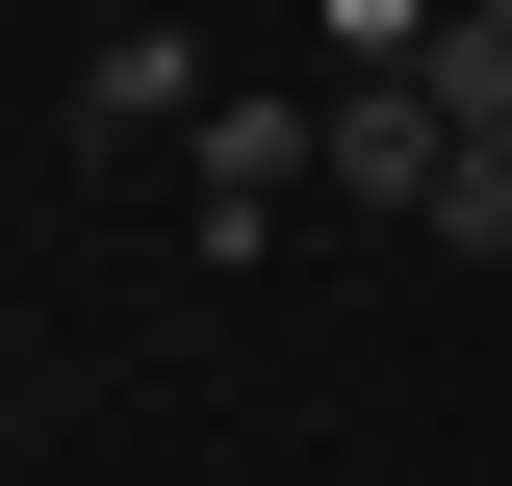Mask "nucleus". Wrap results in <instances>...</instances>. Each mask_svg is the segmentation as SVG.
Returning a JSON list of instances; mask_svg holds the SVG:
<instances>
[{"label":"nucleus","mask_w":512,"mask_h":486,"mask_svg":"<svg viewBox=\"0 0 512 486\" xmlns=\"http://www.w3.org/2000/svg\"><path fill=\"white\" fill-rule=\"evenodd\" d=\"M308 205H333V103H205V256L308 231Z\"/></svg>","instance_id":"obj_1"},{"label":"nucleus","mask_w":512,"mask_h":486,"mask_svg":"<svg viewBox=\"0 0 512 486\" xmlns=\"http://www.w3.org/2000/svg\"><path fill=\"white\" fill-rule=\"evenodd\" d=\"M205 103H231L205 26H103V52H77V128H103V154H205Z\"/></svg>","instance_id":"obj_2"},{"label":"nucleus","mask_w":512,"mask_h":486,"mask_svg":"<svg viewBox=\"0 0 512 486\" xmlns=\"http://www.w3.org/2000/svg\"><path fill=\"white\" fill-rule=\"evenodd\" d=\"M436 180H461V103L436 77H359V103H333V205H410V231H436Z\"/></svg>","instance_id":"obj_3"},{"label":"nucleus","mask_w":512,"mask_h":486,"mask_svg":"<svg viewBox=\"0 0 512 486\" xmlns=\"http://www.w3.org/2000/svg\"><path fill=\"white\" fill-rule=\"evenodd\" d=\"M410 77H436L461 128H512V0H461V26H436V52H410Z\"/></svg>","instance_id":"obj_4"},{"label":"nucleus","mask_w":512,"mask_h":486,"mask_svg":"<svg viewBox=\"0 0 512 486\" xmlns=\"http://www.w3.org/2000/svg\"><path fill=\"white\" fill-rule=\"evenodd\" d=\"M436 256H512V128H461V180H436Z\"/></svg>","instance_id":"obj_5"},{"label":"nucleus","mask_w":512,"mask_h":486,"mask_svg":"<svg viewBox=\"0 0 512 486\" xmlns=\"http://www.w3.org/2000/svg\"><path fill=\"white\" fill-rule=\"evenodd\" d=\"M308 26H333V52H359V77H410V52H436V26H461V0H308Z\"/></svg>","instance_id":"obj_6"}]
</instances>
